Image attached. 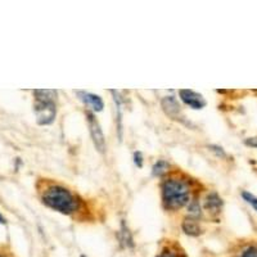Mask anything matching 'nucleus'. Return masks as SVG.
I'll use <instances>...</instances> for the list:
<instances>
[{
	"mask_svg": "<svg viewBox=\"0 0 257 257\" xmlns=\"http://www.w3.org/2000/svg\"><path fill=\"white\" fill-rule=\"evenodd\" d=\"M246 146L248 147H252V148H257V138H248L246 139Z\"/></svg>",
	"mask_w": 257,
	"mask_h": 257,
	"instance_id": "obj_18",
	"label": "nucleus"
},
{
	"mask_svg": "<svg viewBox=\"0 0 257 257\" xmlns=\"http://www.w3.org/2000/svg\"><path fill=\"white\" fill-rule=\"evenodd\" d=\"M179 97L184 105L193 108V110H202V108H205L206 105H207V102L203 98V95L194 90L182 89V90H179Z\"/></svg>",
	"mask_w": 257,
	"mask_h": 257,
	"instance_id": "obj_5",
	"label": "nucleus"
},
{
	"mask_svg": "<svg viewBox=\"0 0 257 257\" xmlns=\"http://www.w3.org/2000/svg\"><path fill=\"white\" fill-rule=\"evenodd\" d=\"M189 214H190V218L194 219L201 215V206H199L198 201L189 202Z\"/></svg>",
	"mask_w": 257,
	"mask_h": 257,
	"instance_id": "obj_14",
	"label": "nucleus"
},
{
	"mask_svg": "<svg viewBox=\"0 0 257 257\" xmlns=\"http://www.w3.org/2000/svg\"><path fill=\"white\" fill-rule=\"evenodd\" d=\"M241 195H242V198L247 202L248 205H250L251 207H252V209L257 212V197L256 195L252 194V193H250V192H247V190H242Z\"/></svg>",
	"mask_w": 257,
	"mask_h": 257,
	"instance_id": "obj_13",
	"label": "nucleus"
},
{
	"mask_svg": "<svg viewBox=\"0 0 257 257\" xmlns=\"http://www.w3.org/2000/svg\"><path fill=\"white\" fill-rule=\"evenodd\" d=\"M241 257H257V248L256 247H248L247 250L243 251Z\"/></svg>",
	"mask_w": 257,
	"mask_h": 257,
	"instance_id": "obj_15",
	"label": "nucleus"
},
{
	"mask_svg": "<svg viewBox=\"0 0 257 257\" xmlns=\"http://www.w3.org/2000/svg\"><path fill=\"white\" fill-rule=\"evenodd\" d=\"M209 148L212 150V152H215L219 157H225V156H226V153L224 152V149H222L221 147H219V146H210Z\"/></svg>",
	"mask_w": 257,
	"mask_h": 257,
	"instance_id": "obj_17",
	"label": "nucleus"
},
{
	"mask_svg": "<svg viewBox=\"0 0 257 257\" xmlns=\"http://www.w3.org/2000/svg\"><path fill=\"white\" fill-rule=\"evenodd\" d=\"M182 229L186 235H190V237H198L202 231L198 221L194 218L184 219V221L182 224Z\"/></svg>",
	"mask_w": 257,
	"mask_h": 257,
	"instance_id": "obj_9",
	"label": "nucleus"
},
{
	"mask_svg": "<svg viewBox=\"0 0 257 257\" xmlns=\"http://www.w3.org/2000/svg\"><path fill=\"white\" fill-rule=\"evenodd\" d=\"M5 219H4V216L1 215V214H0V224H5Z\"/></svg>",
	"mask_w": 257,
	"mask_h": 257,
	"instance_id": "obj_20",
	"label": "nucleus"
},
{
	"mask_svg": "<svg viewBox=\"0 0 257 257\" xmlns=\"http://www.w3.org/2000/svg\"><path fill=\"white\" fill-rule=\"evenodd\" d=\"M80 257H86V256H85V255H81V256H80Z\"/></svg>",
	"mask_w": 257,
	"mask_h": 257,
	"instance_id": "obj_21",
	"label": "nucleus"
},
{
	"mask_svg": "<svg viewBox=\"0 0 257 257\" xmlns=\"http://www.w3.org/2000/svg\"><path fill=\"white\" fill-rule=\"evenodd\" d=\"M205 207L212 214H220L222 209V199L216 192L210 193L205 201Z\"/></svg>",
	"mask_w": 257,
	"mask_h": 257,
	"instance_id": "obj_8",
	"label": "nucleus"
},
{
	"mask_svg": "<svg viewBox=\"0 0 257 257\" xmlns=\"http://www.w3.org/2000/svg\"><path fill=\"white\" fill-rule=\"evenodd\" d=\"M158 257H178L175 254H173V252H163V254H161Z\"/></svg>",
	"mask_w": 257,
	"mask_h": 257,
	"instance_id": "obj_19",
	"label": "nucleus"
},
{
	"mask_svg": "<svg viewBox=\"0 0 257 257\" xmlns=\"http://www.w3.org/2000/svg\"><path fill=\"white\" fill-rule=\"evenodd\" d=\"M163 112L173 120H184V116L182 114V107H180L179 102L176 101L175 97H165L161 101Z\"/></svg>",
	"mask_w": 257,
	"mask_h": 257,
	"instance_id": "obj_6",
	"label": "nucleus"
},
{
	"mask_svg": "<svg viewBox=\"0 0 257 257\" xmlns=\"http://www.w3.org/2000/svg\"><path fill=\"white\" fill-rule=\"evenodd\" d=\"M120 235H121V242H122V243H124L126 247H133V246H134L133 238H131L130 230L126 228L125 222H122V224H121Z\"/></svg>",
	"mask_w": 257,
	"mask_h": 257,
	"instance_id": "obj_12",
	"label": "nucleus"
},
{
	"mask_svg": "<svg viewBox=\"0 0 257 257\" xmlns=\"http://www.w3.org/2000/svg\"><path fill=\"white\" fill-rule=\"evenodd\" d=\"M36 122L39 125H52L57 117V106L54 101H36L34 105Z\"/></svg>",
	"mask_w": 257,
	"mask_h": 257,
	"instance_id": "obj_3",
	"label": "nucleus"
},
{
	"mask_svg": "<svg viewBox=\"0 0 257 257\" xmlns=\"http://www.w3.org/2000/svg\"><path fill=\"white\" fill-rule=\"evenodd\" d=\"M134 162L138 167H143V154L140 152L134 153Z\"/></svg>",
	"mask_w": 257,
	"mask_h": 257,
	"instance_id": "obj_16",
	"label": "nucleus"
},
{
	"mask_svg": "<svg viewBox=\"0 0 257 257\" xmlns=\"http://www.w3.org/2000/svg\"><path fill=\"white\" fill-rule=\"evenodd\" d=\"M41 201L46 207L63 215H72L77 211L78 207V201L75 194L62 185L46 188L41 195Z\"/></svg>",
	"mask_w": 257,
	"mask_h": 257,
	"instance_id": "obj_1",
	"label": "nucleus"
},
{
	"mask_svg": "<svg viewBox=\"0 0 257 257\" xmlns=\"http://www.w3.org/2000/svg\"><path fill=\"white\" fill-rule=\"evenodd\" d=\"M76 95L81 102H84L85 105L90 107L94 112H102L105 108V102L102 99V97L93 93H88V91H76Z\"/></svg>",
	"mask_w": 257,
	"mask_h": 257,
	"instance_id": "obj_7",
	"label": "nucleus"
},
{
	"mask_svg": "<svg viewBox=\"0 0 257 257\" xmlns=\"http://www.w3.org/2000/svg\"><path fill=\"white\" fill-rule=\"evenodd\" d=\"M169 170H170V163L165 160H160L153 165L152 174L153 176L161 178V176H163L165 174L169 173Z\"/></svg>",
	"mask_w": 257,
	"mask_h": 257,
	"instance_id": "obj_10",
	"label": "nucleus"
},
{
	"mask_svg": "<svg viewBox=\"0 0 257 257\" xmlns=\"http://www.w3.org/2000/svg\"><path fill=\"white\" fill-rule=\"evenodd\" d=\"M36 101H54L58 95L57 90H50V89H44V90H34Z\"/></svg>",
	"mask_w": 257,
	"mask_h": 257,
	"instance_id": "obj_11",
	"label": "nucleus"
},
{
	"mask_svg": "<svg viewBox=\"0 0 257 257\" xmlns=\"http://www.w3.org/2000/svg\"><path fill=\"white\" fill-rule=\"evenodd\" d=\"M162 202L167 210L176 211L190 202V186L185 180L171 178L162 184Z\"/></svg>",
	"mask_w": 257,
	"mask_h": 257,
	"instance_id": "obj_2",
	"label": "nucleus"
},
{
	"mask_svg": "<svg viewBox=\"0 0 257 257\" xmlns=\"http://www.w3.org/2000/svg\"><path fill=\"white\" fill-rule=\"evenodd\" d=\"M86 120H88L89 131H90V137L93 139L95 148H97L98 152L105 154L106 149H107V144H106V138L103 130H102L101 124L98 122V120L91 112H86Z\"/></svg>",
	"mask_w": 257,
	"mask_h": 257,
	"instance_id": "obj_4",
	"label": "nucleus"
}]
</instances>
